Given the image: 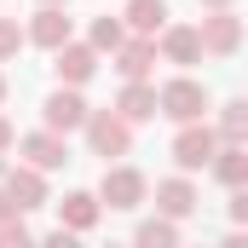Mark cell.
I'll return each instance as SVG.
<instances>
[{"label":"cell","instance_id":"1","mask_svg":"<svg viewBox=\"0 0 248 248\" xmlns=\"http://www.w3.org/2000/svg\"><path fill=\"white\" fill-rule=\"evenodd\" d=\"M208 110H214V93L196 81V75H168L162 87H156V116H168V122H208Z\"/></svg>","mask_w":248,"mask_h":248},{"label":"cell","instance_id":"2","mask_svg":"<svg viewBox=\"0 0 248 248\" xmlns=\"http://www.w3.org/2000/svg\"><path fill=\"white\" fill-rule=\"evenodd\" d=\"M93 196H98V208H110V214H133V208L150 202V179H144L133 162H110Z\"/></svg>","mask_w":248,"mask_h":248},{"label":"cell","instance_id":"3","mask_svg":"<svg viewBox=\"0 0 248 248\" xmlns=\"http://www.w3.org/2000/svg\"><path fill=\"white\" fill-rule=\"evenodd\" d=\"M81 133H87V150H93V156H104V168H110V162H122V156H133V127H127L116 110H93Z\"/></svg>","mask_w":248,"mask_h":248},{"label":"cell","instance_id":"4","mask_svg":"<svg viewBox=\"0 0 248 248\" xmlns=\"http://www.w3.org/2000/svg\"><path fill=\"white\" fill-rule=\"evenodd\" d=\"M87 116H93V104L81 98V87H58V93H46V104H41V127H46V133H58V139L81 133Z\"/></svg>","mask_w":248,"mask_h":248},{"label":"cell","instance_id":"5","mask_svg":"<svg viewBox=\"0 0 248 248\" xmlns=\"http://www.w3.org/2000/svg\"><path fill=\"white\" fill-rule=\"evenodd\" d=\"M196 41H202V58H237L243 52V17L237 12H202Z\"/></svg>","mask_w":248,"mask_h":248},{"label":"cell","instance_id":"6","mask_svg":"<svg viewBox=\"0 0 248 248\" xmlns=\"http://www.w3.org/2000/svg\"><path fill=\"white\" fill-rule=\"evenodd\" d=\"M214 150H219V139H214V127L208 122H190V127H179V133H173V168H179V173H202V168H208V162H214Z\"/></svg>","mask_w":248,"mask_h":248},{"label":"cell","instance_id":"7","mask_svg":"<svg viewBox=\"0 0 248 248\" xmlns=\"http://www.w3.org/2000/svg\"><path fill=\"white\" fill-rule=\"evenodd\" d=\"M12 150H17V156H23V168H35V173H58L63 162H69V139L46 133V127L17 133V144H12Z\"/></svg>","mask_w":248,"mask_h":248},{"label":"cell","instance_id":"8","mask_svg":"<svg viewBox=\"0 0 248 248\" xmlns=\"http://www.w3.org/2000/svg\"><path fill=\"white\" fill-rule=\"evenodd\" d=\"M156 58L173 63L179 75H190V63H202V41H196V23H168L156 35Z\"/></svg>","mask_w":248,"mask_h":248},{"label":"cell","instance_id":"9","mask_svg":"<svg viewBox=\"0 0 248 248\" xmlns=\"http://www.w3.org/2000/svg\"><path fill=\"white\" fill-rule=\"evenodd\" d=\"M196 208H202V190L190 185L185 173H173V179H156V219H173V225H179V219H190Z\"/></svg>","mask_w":248,"mask_h":248},{"label":"cell","instance_id":"10","mask_svg":"<svg viewBox=\"0 0 248 248\" xmlns=\"http://www.w3.org/2000/svg\"><path fill=\"white\" fill-rule=\"evenodd\" d=\"M23 41L41 46V52H58L63 41H75V23L63 17V6H41V12L23 23Z\"/></svg>","mask_w":248,"mask_h":248},{"label":"cell","instance_id":"11","mask_svg":"<svg viewBox=\"0 0 248 248\" xmlns=\"http://www.w3.org/2000/svg\"><path fill=\"white\" fill-rule=\"evenodd\" d=\"M0 190L12 196V208L17 214H35V208H46L52 196H46V173H35V168H6V179H0Z\"/></svg>","mask_w":248,"mask_h":248},{"label":"cell","instance_id":"12","mask_svg":"<svg viewBox=\"0 0 248 248\" xmlns=\"http://www.w3.org/2000/svg\"><path fill=\"white\" fill-rule=\"evenodd\" d=\"M52 69H58V87H87L98 75V52L87 41H63L58 52H52Z\"/></svg>","mask_w":248,"mask_h":248},{"label":"cell","instance_id":"13","mask_svg":"<svg viewBox=\"0 0 248 248\" xmlns=\"http://www.w3.org/2000/svg\"><path fill=\"white\" fill-rule=\"evenodd\" d=\"M127 127L139 122H156V81H122V93H116V104H110Z\"/></svg>","mask_w":248,"mask_h":248},{"label":"cell","instance_id":"14","mask_svg":"<svg viewBox=\"0 0 248 248\" xmlns=\"http://www.w3.org/2000/svg\"><path fill=\"white\" fill-rule=\"evenodd\" d=\"M110 58H116V75H122V81H150V69H156V41L127 35Z\"/></svg>","mask_w":248,"mask_h":248},{"label":"cell","instance_id":"15","mask_svg":"<svg viewBox=\"0 0 248 248\" xmlns=\"http://www.w3.org/2000/svg\"><path fill=\"white\" fill-rule=\"evenodd\" d=\"M98 219H104V208H98V196H93V190H69V196L58 202V231H75V237H87Z\"/></svg>","mask_w":248,"mask_h":248},{"label":"cell","instance_id":"16","mask_svg":"<svg viewBox=\"0 0 248 248\" xmlns=\"http://www.w3.org/2000/svg\"><path fill=\"white\" fill-rule=\"evenodd\" d=\"M168 0H127L122 6V29H133V35H144V41H156L162 29H168Z\"/></svg>","mask_w":248,"mask_h":248},{"label":"cell","instance_id":"17","mask_svg":"<svg viewBox=\"0 0 248 248\" xmlns=\"http://www.w3.org/2000/svg\"><path fill=\"white\" fill-rule=\"evenodd\" d=\"M208 168H214V179H219V185H225V190L248 185V144H219Z\"/></svg>","mask_w":248,"mask_h":248},{"label":"cell","instance_id":"18","mask_svg":"<svg viewBox=\"0 0 248 248\" xmlns=\"http://www.w3.org/2000/svg\"><path fill=\"white\" fill-rule=\"evenodd\" d=\"M214 139H219V144H248V98H225V104H219Z\"/></svg>","mask_w":248,"mask_h":248},{"label":"cell","instance_id":"19","mask_svg":"<svg viewBox=\"0 0 248 248\" xmlns=\"http://www.w3.org/2000/svg\"><path fill=\"white\" fill-rule=\"evenodd\" d=\"M179 225L173 219H139V231H133V243L127 248H179Z\"/></svg>","mask_w":248,"mask_h":248},{"label":"cell","instance_id":"20","mask_svg":"<svg viewBox=\"0 0 248 248\" xmlns=\"http://www.w3.org/2000/svg\"><path fill=\"white\" fill-rule=\"evenodd\" d=\"M127 41V29H122V17H110V12H98V17H93V23H87V46H93V52H98V58H104V52H116V46H122Z\"/></svg>","mask_w":248,"mask_h":248},{"label":"cell","instance_id":"21","mask_svg":"<svg viewBox=\"0 0 248 248\" xmlns=\"http://www.w3.org/2000/svg\"><path fill=\"white\" fill-rule=\"evenodd\" d=\"M23 46H29V41H23V23H17V17H0V63H12Z\"/></svg>","mask_w":248,"mask_h":248},{"label":"cell","instance_id":"22","mask_svg":"<svg viewBox=\"0 0 248 248\" xmlns=\"http://www.w3.org/2000/svg\"><path fill=\"white\" fill-rule=\"evenodd\" d=\"M0 248H35V231H29V225H23V214H17V219H6V225H0Z\"/></svg>","mask_w":248,"mask_h":248},{"label":"cell","instance_id":"23","mask_svg":"<svg viewBox=\"0 0 248 248\" xmlns=\"http://www.w3.org/2000/svg\"><path fill=\"white\" fill-rule=\"evenodd\" d=\"M225 214H231V225H237V231L248 225V185H237V190H231V202H225Z\"/></svg>","mask_w":248,"mask_h":248},{"label":"cell","instance_id":"24","mask_svg":"<svg viewBox=\"0 0 248 248\" xmlns=\"http://www.w3.org/2000/svg\"><path fill=\"white\" fill-rule=\"evenodd\" d=\"M35 248H81L75 231H46V237H35Z\"/></svg>","mask_w":248,"mask_h":248},{"label":"cell","instance_id":"25","mask_svg":"<svg viewBox=\"0 0 248 248\" xmlns=\"http://www.w3.org/2000/svg\"><path fill=\"white\" fill-rule=\"evenodd\" d=\"M12 144H17V127L6 122V110H0V156H6V150H12Z\"/></svg>","mask_w":248,"mask_h":248},{"label":"cell","instance_id":"26","mask_svg":"<svg viewBox=\"0 0 248 248\" xmlns=\"http://www.w3.org/2000/svg\"><path fill=\"white\" fill-rule=\"evenodd\" d=\"M202 12H237V0H196Z\"/></svg>","mask_w":248,"mask_h":248},{"label":"cell","instance_id":"27","mask_svg":"<svg viewBox=\"0 0 248 248\" xmlns=\"http://www.w3.org/2000/svg\"><path fill=\"white\" fill-rule=\"evenodd\" d=\"M6 219H17V208H12V196L0 190V225H6Z\"/></svg>","mask_w":248,"mask_h":248},{"label":"cell","instance_id":"28","mask_svg":"<svg viewBox=\"0 0 248 248\" xmlns=\"http://www.w3.org/2000/svg\"><path fill=\"white\" fill-rule=\"evenodd\" d=\"M219 248H248V237H243V231H231V237H225Z\"/></svg>","mask_w":248,"mask_h":248},{"label":"cell","instance_id":"29","mask_svg":"<svg viewBox=\"0 0 248 248\" xmlns=\"http://www.w3.org/2000/svg\"><path fill=\"white\" fill-rule=\"evenodd\" d=\"M6 98H12V81H6V69H0V110H6Z\"/></svg>","mask_w":248,"mask_h":248},{"label":"cell","instance_id":"30","mask_svg":"<svg viewBox=\"0 0 248 248\" xmlns=\"http://www.w3.org/2000/svg\"><path fill=\"white\" fill-rule=\"evenodd\" d=\"M35 6H69V0H35Z\"/></svg>","mask_w":248,"mask_h":248},{"label":"cell","instance_id":"31","mask_svg":"<svg viewBox=\"0 0 248 248\" xmlns=\"http://www.w3.org/2000/svg\"><path fill=\"white\" fill-rule=\"evenodd\" d=\"M0 179H6V156H0Z\"/></svg>","mask_w":248,"mask_h":248},{"label":"cell","instance_id":"32","mask_svg":"<svg viewBox=\"0 0 248 248\" xmlns=\"http://www.w3.org/2000/svg\"><path fill=\"white\" fill-rule=\"evenodd\" d=\"M104 248H127V243H104Z\"/></svg>","mask_w":248,"mask_h":248},{"label":"cell","instance_id":"33","mask_svg":"<svg viewBox=\"0 0 248 248\" xmlns=\"http://www.w3.org/2000/svg\"><path fill=\"white\" fill-rule=\"evenodd\" d=\"M179 248H202V243H179Z\"/></svg>","mask_w":248,"mask_h":248}]
</instances>
